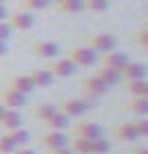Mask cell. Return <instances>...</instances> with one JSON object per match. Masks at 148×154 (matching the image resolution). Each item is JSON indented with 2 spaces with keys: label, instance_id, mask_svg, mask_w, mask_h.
Instances as JSON below:
<instances>
[{
  "label": "cell",
  "instance_id": "f35d334b",
  "mask_svg": "<svg viewBox=\"0 0 148 154\" xmlns=\"http://www.w3.org/2000/svg\"><path fill=\"white\" fill-rule=\"evenodd\" d=\"M0 5H5V0H0Z\"/></svg>",
  "mask_w": 148,
  "mask_h": 154
},
{
  "label": "cell",
  "instance_id": "52a82bcc",
  "mask_svg": "<svg viewBox=\"0 0 148 154\" xmlns=\"http://www.w3.org/2000/svg\"><path fill=\"white\" fill-rule=\"evenodd\" d=\"M31 53L38 55V57H42V60H53V57H58L60 46L55 44V42L40 40V42H33V44H31Z\"/></svg>",
  "mask_w": 148,
  "mask_h": 154
},
{
  "label": "cell",
  "instance_id": "7a4b0ae2",
  "mask_svg": "<svg viewBox=\"0 0 148 154\" xmlns=\"http://www.w3.org/2000/svg\"><path fill=\"white\" fill-rule=\"evenodd\" d=\"M55 108H58L62 115H66L69 119H71V117H82L91 106L84 99H62Z\"/></svg>",
  "mask_w": 148,
  "mask_h": 154
},
{
  "label": "cell",
  "instance_id": "d590c367",
  "mask_svg": "<svg viewBox=\"0 0 148 154\" xmlns=\"http://www.w3.org/2000/svg\"><path fill=\"white\" fill-rule=\"evenodd\" d=\"M130 154H148V150H146V148H135Z\"/></svg>",
  "mask_w": 148,
  "mask_h": 154
},
{
  "label": "cell",
  "instance_id": "cb8c5ba5",
  "mask_svg": "<svg viewBox=\"0 0 148 154\" xmlns=\"http://www.w3.org/2000/svg\"><path fill=\"white\" fill-rule=\"evenodd\" d=\"M111 9V0H84V11L102 13Z\"/></svg>",
  "mask_w": 148,
  "mask_h": 154
},
{
  "label": "cell",
  "instance_id": "5b68a950",
  "mask_svg": "<svg viewBox=\"0 0 148 154\" xmlns=\"http://www.w3.org/2000/svg\"><path fill=\"white\" fill-rule=\"evenodd\" d=\"M73 134L77 139H88V141H93V139H102L104 137V128L100 123H77L73 128Z\"/></svg>",
  "mask_w": 148,
  "mask_h": 154
},
{
  "label": "cell",
  "instance_id": "603a6c76",
  "mask_svg": "<svg viewBox=\"0 0 148 154\" xmlns=\"http://www.w3.org/2000/svg\"><path fill=\"white\" fill-rule=\"evenodd\" d=\"M55 7L62 13H80V11H84V0H62Z\"/></svg>",
  "mask_w": 148,
  "mask_h": 154
},
{
  "label": "cell",
  "instance_id": "8fae6325",
  "mask_svg": "<svg viewBox=\"0 0 148 154\" xmlns=\"http://www.w3.org/2000/svg\"><path fill=\"white\" fill-rule=\"evenodd\" d=\"M128 55L122 53V51H108V53H104V60H102V64L106 66V68H115V71H122V68L128 64Z\"/></svg>",
  "mask_w": 148,
  "mask_h": 154
},
{
  "label": "cell",
  "instance_id": "1f68e13d",
  "mask_svg": "<svg viewBox=\"0 0 148 154\" xmlns=\"http://www.w3.org/2000/svg\"><path fill=\"white\" fill-rule=\"evenodd\" d=\"M49 154H73V150L66 145V148H55V150H49Z\"/></svg>",
  "mask_w": 148,
  "mask_h": 154
},
{
  "label": "cell",
  "instance_id": "8d00e7d4",
  "mask_svg": "<svg viewBox=\"0 0 148 154\" xmlns=\"http://www.w3.org/2000/svg\"><path fill=\"white\" fill-rule=\"evenodd\" d=\"M5 110H7L5 106H0V119H2V115H5Z\"/></svg>",
  "mask_w": 148,
  "mask_h": 154
},
{
  "label": "cell",
  "instance_id": "74e56055",
  "mask_svg": "<svg viewBox=\"0 0 148 154\" xmlns=\"http://www.w3.org/2000/svg\"><path fill=\"white\" fill-rule=\"evenodd\" d=\"M49 2H51V5H60L62 0H49Z\"/></svg>",
  "mask_w": 148,
  "mask_h": 154
},
{
  "label": "cell",
  "instance_id": "ffe728a7",
  "mask_svg": "<svg viewBox=\"0 0 148 154\" xmlns=\"http://www.w3.org/2000/svg\"><path fill=\"white\" fill-rule=\"evenodd\" d=\"M126 110H130V112L137 115V117H146L148 115V97H133V99L126 103Z\"/></svg>",
  "mask_w": 148,
  "mask_h": 154
},
{
  "label": "cell",
  "instance_id": "9a60e30c",
  "mask_svg": "<svg viewBox=\"0 0 148 154\" xmlns=\"http://www.w3.org/2000/svg\"><path fill=\"white\" fill-rule=\"evenodd\" d=\"M29 77H31V82H33V86H36V88H49L55 82V77L49 73L47 68H36V71L29 73Z\"/></svg>",
  "mask_w": 148,
  "mask_h": 154
},
{
  "label": "cell",
  "instance_id": "7c38bea8",
  "mask_svg": "<svg viewBox=\"0 0 148 154\" xmlns=\"http://www.w3.org/2000/svg\"><path fill=\"white\" fill-rule=\"evenodd\" d=\"M9 90H16V93H22V95H29L31 90H36L31 77L29 75H13L9 79Z\"/></svg>",
  "mask_w": 148,
  "mask_h": 154
},
{
  "label": "cell",
  "instance_id": "4316f807",
  "mask_svg": "<svg viewBox=\"0 0 148 154\" xmlns=\"http://www.w3.org/2000/svg\"><path fill=\"white\" fill-rule=\"evenodd\" d=\"M22 5L31 11H44L51 2H49V0H22Z\"/></svg>",
  "mask_w": 148,
  "mask_h": 154
},
{
  "label": "cell",
  "instance_id": "3957f363",
  "mask_svg": "<svg viewBox=\"0 0 148 154\" xmlns=\"http://www.w3.org/2000/svg\"><path fill=\"white\" fill-rule=\"evenodd\" d=\"M47 71L53 77H71L75 73V64L69 57H53L47 64Z\"/></svg>",
  "mask_w": 148,
  "mask_h": 154
},
{
  "label": "cell",
  "instance_id": "4fadbf2b",
  "mask_svg": "<svg viewBox=\"0 0 148 154\" xmlns=\"http://www.w3.org/2000/svg\"><path fill=\"white\" fill-rule=\"evenodd\" d=\"M0 128H2L5 132L22 128V115H20L18 110H5L2 119H0Z\"/></svg>",
  "mask_w": 148,
  "mask_h": 154
},
{
  "label": "cell",
  "instance_id": "44dd1931",
  "mask_svg": "<svg viewBox=\"0 0 148 154\" xmlns=\"http://www.w3.org/2000/svg\"><path fill=\"white\" fill-rule=\"evenodd\" d=\"M5 134L11 139V143L16 145V148H24V145H29V143H31V134H29L27 130H22V128L11 130V132H5Z\"/></svg>",
  "mask_w": 148,
  "mask_h": 154
},
{
  "label": "cell",
  "instance_id": "30bf717a",
  "mask_svg": "<svg viewBox=\"0 0 148 154\" xmlns=\"http://www.w3.org/2000/svg\"><path fill=\"white\" fill-rule=\"evenodd\" d=\"M0 106H5L7 110H20V108L27 106V95L7 88L5 93H2V103H0Z\"/></svg>",
  "mask_w": 148,
  "mask_h": 154
},
{
  "label": "cell",
  "instance_id": "484cf974",
  "mask_svg": "<svg viewBox=\"0 0 148 154\" xmlns=\"http://www.w3.org/2000/svg\"><path fill=\"white\" fill-rule=\"evenodd\" d=\"M108 152H111V143L104 137L91 141V154H108Z\"/></svg>",
  "mask_w": 148,
  "mask_h": 154
},
{
  "label": "cell",
  "instance_id": "8992f818",
  "mask_svg": "<svg viewBox=\"0 0 148 154\" xmlns=\"http://www.w3.org/2000/svg\"><path fill=\"white\" fill-rule=\"evenodd\" d=\"M7 22H9V26L13 31H29L33 29V24H36V18L31 16L29 11H18V13H13V16H7Z\"/></svg>",
  "mask_w": 148,
  "mask_h": 154
},
{
  "label": "cell",
  "instance_id": "ba28073f",
  "mask_svg": "<svg viewBox=\"0 0 148 154\" xmlns=\"http://www.w3.org/2000/svg\"><path fill=\"white\" fill-rule=\"evenodd\" d=\"M82 90L86 95H91V97H102V95L108 93V86L97 75H88V77H84V79H82Z\"/></svg>",
  "mask_w": 148,
  "mask_h": 154
},
{
  "label": "cell",
  "instance_id": "ac0fdd59",
  "mask_svg": "<svg viewBox=\"0 0 148 154\" xmlns=\"http://www.w3.org/2000/svg\"><path fill=\"white\" fill-rule=\"evenodd\" d=\"M124 90L130 97H148V84H146V79H130V82H126Z\"/></svg>",
  "mask_w": 148,
  "mask_h": 154
},
{
  "label": "cell",
  "instance_id": "4dcf8cb0",
  "mask_svg": "<svg viewBox=\"0 0 148 154\" xmlns=\"http://www.w3.org/2000/svg\"><path fill=\"white\" fill-rule=\"evenodd\" d=\"M135 42L142 48H148V31L144 29V31H135Z\"/></svg>",
  "mask_w": 148,
  "mask_h": 154
},
{
  "label": "cell",
  "instance_id": "277c9868",
  "mask_svg": "<svg viewBox=\"0 0 148 154\" xmlns=\"http://www.w3.org/2000/svg\"><path fill=\"white\" fill-rule=\"evenodd\" d=\"M69 60H71L75 66H93L97 62V53L88 46H80V48H73V51L69 53Z\"/></svg>",
  "mask_w": 148,
  "mask_h": 154
},
{
  "label": "cell",
  "instance_id": "e0dca14e",
  "mask_svg": "<svg viewBox=\"0 0 148 154\" xmlns=\"http://www.w3.org/2000/svg\"><path fill=\"white\" fill-rule=\"evenodd\" d=\"M113 134H115L119 141H137V139H139V134L135 132V128H133L130 121H128V123L115 125V128H113Z\"/></svg>",
  "mask_w": 148,
  "mask_h": 154
},
{
  "label": "cell",
  "instance_id": "9c48e42d",
  "mask_svg": "<svg viewBox=\"0 0 148 154\" xmlns=\"http://www.w3.org/2000/svg\"><path fill=\"white\" fill-rule=\"evenodd\" d=\"M40 143L44 145L47 150H55V148H66L69 145V137L62 130H49L44 137L40 139Z\"/></svg>",
  "mask_w": 148,
  "mask_h": 154
},
{
  "label": "cell",
  "instance_id": "e575fe53",
  "mask_svg": "<svg viewBox=\"0 0 148 154\" xmlns=\"http://www.w3.org/2000/svg\"><path fill=\"white\" fill-rule=\"evenodd\" d=\"M7 16H9V13H7V7L0 5V22H2V20H7Z\"/></svg>",
  "mask_w": 148,
  "mask_h": 154
},
{
  "label": "cell",
  "instance_id": "d6a6232c",
  "mask_svg": "<svg viewBox=\"0 0 148 154\" xmlns=\"http://www.w3.org/2000/svg\"><path fill=\"white\" fill-rule=\"evenodd\" d=\"M11 154H36V152H33V150H29V148H16Z\"/></svg>",
  "mask_w": 148,
  "mask_h": 154
},
{
  "label": "cell",
  "instance_id": "6da1fadb",
  "mask_svg": "<svg viewBox=\"0 0 148 154\" xmlns=\"http://www.w3.org/2000/svg\"><path fill=\"white\" fill-rule=\"evenodd\" d=\"M115 46H117V40H115V35H111V33H95V35L88 38V48H93L95 53L115 51Z\"/></svg>",
  "mask_w": 148,
  "mask_h": 154
},
{
  "label": "cell",
  "instance_id": "d4e9b609",
  "mask_svg": "<svg viewBox=\"0 0 148 154\" xmlns=\"http://www.w3.org/2000/svg\"><path fill=\"white\" fill-rule=\"evenodd\" d=\"M69 148L73 150V154H91V141L88 139H73L69 141Z\"/></svg>",
  "mask_w": 148,
  "mask_h": 154
},
{
  "label": "cell",
  "instance_id": "5bb4252c",
  "mask_svg": "<svg viewBox=\"0 0 148 154\" xmlns=\"http://www.w3.org/2000/svg\"><path fill=\"white\" fill-rule=\"evenodd\" d=\"M119 73H122V77H126V82H130V79H146V64H142V62H128Z\"/></svg>",
  "mask_w": 148,
  "mask_h": 154
},
{
  "label": "cell",
  "instance_id": "f1b7e54d",
  "mask_svg": "<svg viewBox=\"0 0 148 154\" xmlns=\"http://www.w3.org/2000/svg\"><path fill=\"white\" fill-rule=\"evenodd\" d=\"M16 150V145L11 143V139L7 134H0V154H11Z\"/></svg>",
  "mask_w": 148,
  "mask_h": 154
},
{
  "label": "cell",
  "instance_id": "836d02e7",
  "mask_svg": "<svg viewBox=\"0 0 148 154\" xmlns=\"http://www.w3.org/2000/svg\"><path fill=\"white\" fill-rule=\"evenodd\" d=\"M7 53H9V44L0 40V57H2V55H7Z\"/></svg>",
  "mask_w": 148,
  "mask_h": 154
},
{
  "label": "cell",
  "instance_id": "f546056e",
  "mask_svg": "<svg viewBox=\"0 0 148 154\" xmlns=\"http://www.w3.org/2000/svg\"><path fill=\"white\" fill-rule=\"evenodd\" d=\"M11 35H13V29L9 26V22H7V20H2V22H0V40L7 42Z\"/></svg>",
  "mask_w": 148,
  "mask_h": 154
},
{
  "label": "cell",
  "instance_id": "2e32d148",
  "mask_svg": "<svg viewBox=\"0 0 148 154\" xmlns=\"http://www.w3.org/2000/svg\"><path fill=\"white\" fill-rule=\"evenodd\" d=\"M42 123H44V128H47V130H62V132H64L69 125H71V119H69L66 115H62L60 110H58L55 115H51L49 119H44Z\"/></svg>",
  "mask_w": 148,
  "mask_h": 154
},
{
  "label": "cell",
  "instance_id": "7402d4cb",
  "mask_svg": "<svg viewBox=\"0 0 148 154\" xmlns=\"http://www.w3.org/2000/svg\"><path fill=\"white\" fill-rule=\"evenodd\" d=\"M58 112V108H55V103H49V101H44V103H38L36 108H33V117L36 119H40V121H44V119H49L51 115H55Z\"/></svg>",
  "mask_w": 148,
  "mask_h": 154
},
{
  "label": "cell",
  "instance_id": "83f0119b",
  "mask_svg": "<svg viewBox=\"0 0 148 154\" xmlns=\"http://www.w3.org/2000/svg\"><path fill=\"white\" fill-rule=\"evenodd\" d=\"M133 123V128H135V132L139 137H146L148 134V121H146V117H139V119H135V121H130Z\"/></svg>",
  "mask_w": 148,
  "mask_h": 154
},
{
  "label": "cell",
  "instance_id": "d6986e66",
  "mask_svg": "<svg viewBox=\"0 0 148 154\" xmlns=\"http://www.w3.org/2000/svg\"><path fill=\"white\" fill-rule=\"evenodd\" d=\"M97 77H100V79L106 84V86L111 88V86H117L119 82H122V73L119 71H115V68H106V66H102L100 71L95 73Z\"/></svg>",
  "mask_w": 148,
  "mask_h": 154
}]
</instances>
